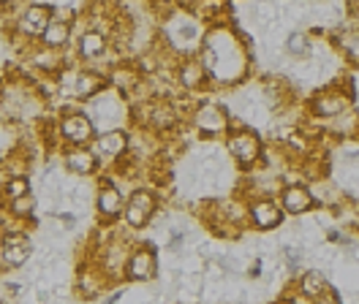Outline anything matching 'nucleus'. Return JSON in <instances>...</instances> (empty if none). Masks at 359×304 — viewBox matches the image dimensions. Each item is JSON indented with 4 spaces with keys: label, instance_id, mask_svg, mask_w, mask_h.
<instances>
[{
    "label": "nucleus",
    "instance_id": "nucleus-10",
    "mask_svg": "<svg viewBox=\"0 0 359 304\" xmlns=\"http://www.w3.org/2000/svg\"><path fill=\"white\" fill-rule=\"evenodd\" d=\"M158 272V258L156 250L150 244H136L128 253L126 261V269H123V277L128 282H150Z\"/></svg>",
    "mask_w": 359,
    "mask_h": 304
},
{
    "label": "nucleus",
    "instance_id": "nucleus-14",
    "mask_svg": "<svg viewBox=\"0 0 359 304\" xmlns=\"http://www.w3.org/2000/svg\"><path fill=\"white\" fill-rule=\"evenodd\" d=\"M95 209H98V215L104 217V220H117V217H123V209H126V195L123 191L109 182V179H101L98 182V191H95Z\"/></svg>",
    "mask_w": 359,
    "mask_h": 304
},
{
    "label": "nucleus",
    "instance_id": "nucleus-6",
    "mask_svg": "<svg viewBox=\"0 0 359 304\" xmlns=\"http://www.w3.org/2000/svg\"><path fill=\"white\" fill-rule=\"evenodd\" d=\"M33 256V239L22 228H8L0 234V261L6 269H22Z\"/></svg>",
    "mask_w": 359,
    "mask_h": 304
},
{
    "label": "nucleus",
    "instance_id": "nucleus-22",
    "mask_svg": "<svg viewBox=\"0 0 359 304\" xmlns=\"http://www.w3.org/2000/svg\"><path fill=\"white\" fill-rule=\"evenodd\" d=\"M330 291V280H327V275L324 272H318V269H308V272H302L299 275V280H297V293L299 296H305V299H318L321 293H327Z\"/></svg>",
    "mask_w": 359,
    "mask_h": 304
},
{
    "label": "nucleus",
    "instance_id": "nucleus-23",
    "mask_svg": "<svg viewBox=\"0 0 359 304\" xmlns=\"http://www.w3.org/2000/svg\"><path fill=\"white\" fill-rule=\"evenodd\" d=\"M22 144V125L0 120V163H6Z\"/></svg>",
    "mask_w": 359,
    "mask_h": 304
},
{
    "label": "nucleus",
    "instance_id": "nucleus-2",
    "mask_svg": "<svg viewBox=\"0 0 359 304\" xmlns=\"http://www.w3.org/2000/svg\"><path fill=\"white\" fill-rule=\"evenodd\" d=\"M226 152L234 158L237 166L243 169H253L262 155H264V144L259 139V133L250 128H229L226 133Z\"/></svg>",
    "mask_w": 359,
    "mask_h": 304
},
{
    "label": "nucleus",
    "instance_id": "nucleus-7",
    "mask_svg": "<svg viewBox=\"0 0 359 304\" xmlns=\"http://www.w3.org/2000/svg\"><path fill=\"white\" fill-rule=\"evenodd\" d=\"M90 150L95 152L98 163H117L128 155V133L123 128L101 130V133L93 136Z\"/></svg>",
    "mask_w": 359,
    "mask_h": 304
},
{
    "label": "nucleus",
    "instance_id": "nucleus-28",
    "mask_svg": "<svg viewBox=\"0 0 359 304\" xmlns=\"http://www.w3.org/2000/svg\"><path fill=\"white\" fill-rule=\"evenodd\" d=\"M204 0H175V6H177L180 11H185V14H196L199 8H202Z\"/></svg>",
    "mask_w": 359,
    "mask_h": 304
},
{
    "label": "nucleus",
    "instance_id": "nucleus-12",
    "mask_svg": "<svg viewBox=\"0 0 359 304\" xmlns=\"http://www.w3.org/2000/svg\"><path fill=\"white\" fill-rule=\"evenodd\" d=\"M346 109H351V98H348V92L337 90V87L318 90L313 98H311V111H313V117L324 120V123L335 120L337 114H343Z\"/></svg>",
    "mask_w": 359,
    "mask_h": 304
},
{
    "label": "nucleus",
    "instance_id": "nucleus-4",
    "mask_svg": "<svg viewBox=\"0 0 359 304\" xmlns=\"http://www.w3.org/2000/svg\"><path fill=\"white\" fill-rule=\"evenodd\" d=\"M57 136H60V144L66 147H90L95 125L85 111H63L57 117Z\"/></svg>",
    "mask_w": 359,
    "mask_h": 304
},
{
    "label": "nucleus",
    "instance_id": "nucleus-31",
    "mask_svg": "<svg viewBox=\"0 0 359 304\" xmlns=\"http://www.w3.org/2000/svg\"><path fill=\"white\" fill-rule=\"evenodd\" d=\"M123 296H126V291H123V288H117V291H112V293L104 299V304H117L120 299H123Z\"/></svg>",
    "mask_w": 359,
    "mask_h": 304
},
{
    "label": "nucleus",
    "instance_id": "nucleus-30",
    "mask_svg": "<svg viewBox=\"0 0 359 304\" xmlns=\"http://www.w3.org/2000/svg\"><path fill=\"white\" fill-rule=\"evenodd\" d=\"M311 304H340V299H337L335 293H332V288H330L327 293H321V296H318V299H313Z\"/></svg>",
    "mask_w": 359,
    "mask_h": 304
},
{
    "label": "nucleus",
    "instance_id": "nucleus-27",
    "mask_svg": "<svg viewBox=\"0 0 359 304\" xmlns=\"http://www.w3.org/2000/svg\"><path fill=\"white\" fill-rule=\"evenodd\" d=\"M0 198L3 201H14V198H22L30 193V179L27 177H6L3 188H0Z\"/></svg>",
    "mask_w": 359,
    "mask_h": 304
},
{
    "label": "nucleus",
    "instance_id": "nucleus-5",
    "mask_svg": "<svg viewBox=\"0 0 359 304\" xmlns=\"http://www.w3.org/2000/svg\"><path fill=\"white\" fill-rule=\"evenodd\" d=\"M158 212V195L147 188H136L131 195H126V209H123V220L128 228H144L153 223V217Z\"/></svg>",
    "mask_w": 359,
    "mask_h": 304
},
{
    "label": "nucleus",
    "instance_id": "nucleus-13",
    "mask_svg": "<svg viewBox=\"0 0 359 304\" xmlns=\"http://www.w3.org/2000/svg\"><path fill=\"white\" fill-rule=\"evenodd\" d=\"M175 82H177L185 92H199L204 85H210V76H207L202 60H199L196 55H185V57H180V63L175 65Z\"/></svg>",
    "mask_w": 359,
    "mask_h": 304
},
{
    "label": "nucleus",
    "instance_id": "nucleus-26",
    "mask_svg": "<svg viewBox=\"0 0 359 304\" xmlns=\"http://www.w3.org/2000/svg\"><path fill=\"white\" fill-rule=\"evenodd\" d=\"M3 207H6L8 217H14V220L25 223V220H33L39 201H36V195L33 193H27V195H22V198H14V201H3Z\"/></svg>",
    "mask_w": 359,
    "mask_h": 304
},
{
    "label": "nucleus",
    "instance_id": "nucleus-1",
    "mask_svg": "<svg viewBox=\"0 0 359 304\" xmlns=\"http://www.w3.org/2000/svg\"><path fill=\"white\" fill-rule=\"evenodd\" d=\"M202 41V52L196 57L202 60L210 82L237 85L248 71L245 46L240 43V33L226 25H215Z\"/></svg>",
    "mask_w": 359,
    "mask_h": 304
},
{
    "label": "nucleus",
    "instance_id": "nucleus-8",
    "mask_svg": "<svg viewBox=\"0 0 359 304\" xmlns=\"http://www.w3.org/2000/svg\"><path fill=\"white\" fill-rule=\"evenodd\" d=\"M191 125L199 130L202 136L212 139V136H224L231 128V114L218 104H202L191 114Z\"/></svg>",
    "mask_w": 359,
    "mask_h": 304
},
{
    "label": "nucleus",
    "instance_id": "nucleus-25",
    "mask_svg": "<svg viewBox=\"0 0 359 304\" xmlns=\"http://www.w3.org/2000/svg\"><path fill=\"white\" fill-rule=\"evenodd\" d=\"M283 49L294 60H308L313 55V43H311V36L305 30H294L292 36L286 39V43H283Z\"/></svg>",
    "mask_w": 359,
    "mask_h": 304
},
{
    "label": "nucleus",
    "instance_id": "nucleus-18",
    "mask_svg": "<svg viewBox=\"0 0 359 304\" xmlns=\"http://www.w3.org/2000/svg\"><path fill=\"white\" fill-rule=\"evenodd\" d=\"M98 158L90 147H66L63 152V169L74 177H93L98 172Z\"/></svg>",
    "mask_w": 359,
    "mask_h": 304
},
{
    "label": "nucleus",
    "instance_id": "nucleus-29",
    "mask_svg": "<svg viewBox=\"0 0 359 304\" xmlns=\"http://www.w3.org/2000/svg\"><path fill=\"white\" fill-rule=\"evenodd\" d=\"M6 291L11 293V296H22L25 291H27V282H20V280H6Z\"/></svg>",
    "mask_w": 359,
    "mask_h": 304
},
{
    "label": "nucleus",
    "instance_id": "nucleus-15",
    "mask_svg": "<svg viewBox=\"0 0 359 304\" xmlns=\"http://www.w3.org/2000/svg\"><path fill=\"white\" fill-rule=\"evenodd\" d=\"M278 204L286 215H305L316 207V195L308 185H283L278 193Z\"/></svg>",
    "mask_w": 359,
    "mask_h": 304
},
{
    "label": "nucleus",
    "instance_id": "nucleus-17",
    "mask_svg": "<svg viewBox=\"0 0 359 304\" xmlns=\"http://www.w3.org/2000/svg\"><path fill=\"white\" fill-rule=\"evenodd\" d=\"M112 43L107 39V33L104 30H98V27H88V30H82L79 33V41H76V55H79V60H85V63H95V60H101L104 55H107V49H109Z\"/></svg>",
    "mask_w": 359,
    "mask_h": 304
},
{
    "label": "nucleus",
    "instance_id": "nucleus-21",
    "mask_svg": "<svg viewBox=\"0 0 359 304\" xmlns=\"http://www.w3.org/2000/svg\"><path fill=\"white\" fill-rule=\"evenodd\" d=\"M41 46H49V49H60V52H68V46H71V22H63V20H49L46 25V30L41 33V39H39Z\"/></svg>",
    "mask_w": 359,
    "mask_h": 304
},
{
    "label": "nucleus",
    "instance_id": "nucleus-32",
    "mask_svg": "<svg viewBox=\"0 0 359 304\" xmlns=\"http://www.w3.org/2000/svg\"><path fill=\"white\" fill-rule=\"evenodd\" d=\"M348 6H351V11H354V8H359V0H348Z\"/></svg>",
    "mask_w": 359,
    "mask_h": 304
},
{
    "label": "nucleus",
    "instance_id": "nucleus-11",
    "mask_svg": "<svg viewBox=\"0 0 359 304\" xmlns=\"http://www.w3.org/2000/svg\"><path fill=\"white\" fill-rule=\"evenodd\" d=\"M248 226H253L256 231H272L283 223V209L275 198H250L248 201Z\"/></svg>",
    "mask_w": 359,
    "mask_h": 304
},
{
    "label": "nucleus",
    "instance_id": "nucleus-9",
    "mask_svg": "<svg viewBox=\"0 0 359 304\" xmlns=\"http://www.w3.org/2000/svg\"><path fill=\"white\" fill-rule=\"evenodd\" d=\"M52 20V6L46 3H30L20 11V17L14 20V30L17 36H22L27 41H39L41 33L46 30V25Z\"/></svg>",
    "mask_w": 359,
    "mask_h": 304
},
{
    "label": "nucleus",
    "instance_id": "nucleus-24",
    "mask_svg": "<svg viewBox=\"0 0 359 304\" xmlns=\"http://www.w3.org/2000/svg\"><path fill=\"white\" fill-rule=\"evenodd\" d=\"M335 49L351 65H359V27H343L335 36Z\"/></svg>",
    "mask_w": 359,
    "mask_h": 304
},
{
    "label": "nucleus",
    "instance_id": "nucleus-16",
    "mask_svg": "<svg viewBox=\"0 0 359 304\" xmlns=\"http://www.w3.org/2000/svg\"><path fill=\"white\" fill-rule=\"evenodd\" d=\"M109 87L107 82V74H101V71H95V68H79L76 71V79H74V90H71V98L74 101H93L98 92H104Z\"/></svg>",
    "mask_w": 359,
    "mask_h": 304
},
{
    "label": "nucleus",
    "instance_id": "nucleus-3",
    "mask_svg": "<svg viewBox=\"0 0 359 304\" xmlns=\"http://www.w3.org/2000/svg\"><path fill=\"white\" fill-rule=\"evenodd\" d=\"M126 114H128V111H126L123 101H120V92L112 90V87H107V90L98 92L93 101H88V117L93 120V125H95V133L117 128V123H120Z\"/></svg>",
    "mask_w": 359,
    "mask_h": 304
},
{
    "label": "nucleus",
    "instance_id": "nucleus-19",
    "mask_svg": "<svg viewBox=\"0 0 359 304\" xmlns=\"http://www.w3.org/2000/svg\"><path fill=\"white\" fill-rule=\"evenodd\" d=\"M30 65H36L39 71H44V76H57L66 68V52L60 49H49L36 41V46L30 49Z\"/></svg>",
    "mask_w": 359,
    "mask_h": 304
},
{
    "label": "nucleus",
    "instance_id": "nucleus-20",
    "mask_svg": "<svg viewBox=\"0 0 359 304\" xmlns=\"http://www.w3.org/2000/svg\"><path fill=\"white\" fill-rule=\"evenodd\" d=\"M107 285H109V280L104 277V272L95 263H90L88 269H82L79 277H76V293L82 299H95Z\"/></svg>",
    "mask_w": 359,
    "mask_h": 304
}]
</instances>
